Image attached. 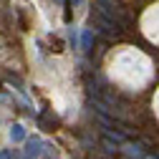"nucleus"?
<instances>
[{
	"label": "nucleus",
	"instance_id": "f257e3e1",
	"mask_svg": "<svg viewBox=\"0 0 159 159\" xmlns=\"http://www.w3.org/2000/svg\"><path fill=\"white\" fill-rule=\"evenodd\" d=\"M38 154V142H28V157H35Z\"/></svg>",
	"mask_w": 159,
	"mask_h": 159
},
{
	"label": "nucleus",
	"instance_id": "f03ea898",
	"mask_svg": "<svg viewBox=\"0 0 159 159\" xmlns=\"http://www.w3.org/2000/svg\"><path fill=\"white\" fill-rule=\"evenodd\" d=\"M91 46V33H84V48Z\"/></svg>",
	"mask_w": 159,
	"mask_h": 159
},
{
	"label": "nucleus",
	"instance_id": "7ed1b4c3",
	"mask_svg": "<svg viewBox=\"0 0 159 159\" xmlns=\"http://www.w3.org/2000/svg\"><path fill=\"white\" fill-rule=\"evenodd\" d=\"M13 139H23V131H20V126H15V131H13Z\"/></svg>",
	"mask_w": 159,
	"mask_h": 159
},
{
	"label": "nucleus",
	"instance_id": "20e7f679",
	"mask_svg": "<svg viewBox=\"0 0 159 159\" xmlns=\"http://www.w3.org/2000/svg\"><path fill=\"white\" fill-rule=\"evenodd\" d=\"M0 159H8V154H5V152H3V154H0Z\"/></svg>",
	"mask_w": 159,
	"mask_h": 159
}]
</instances>
